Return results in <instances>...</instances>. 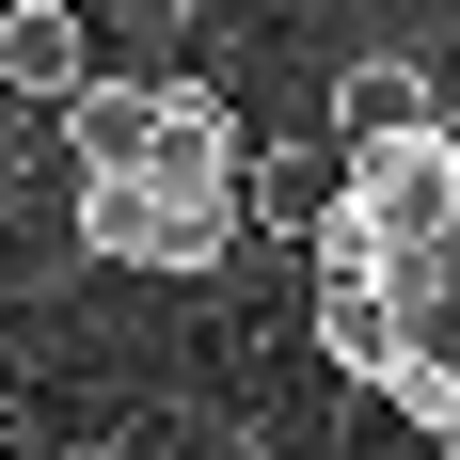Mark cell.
Wrapping results in <instances>:
<instances>
[{
    "instance_id": "6da1fadb",
    "label": "cell",
    "mask_w": 460,
    "mask_h": 460,
    "mask_svg": "<svg viewBox=\"0 0 460 460\" xmlns=\"http://www.w3.org/2000/svg\"><path fill=\"white\" fill-rule=\"evenodd\" d=\"M460 238V111L445 128H397L366 159H333V207H318V286H397Z\"/></svg>"
},
{
    "instance_id": "7a4b0ae2",
    "label": "cell",
    "mask_w": 460,
    "mask_h": 460,
    "mask_svg": "<svg viewBox=\"0 0 460 460\" xmlns=\"http://www.w3.org/2000/svg\"><path fill=\"white\" fill-rule=\"evenodd\" d=\"M238 190H175V175H64V238L95 270H143V286H207L238 254Z\"/></svg>"
},
{
    "instance_id": "3957f363",
    "label": "cell",
    "mask_w": 460,
    "mask_h": 460,
    "mask_svg": "<svg viewBox=\"0 0 460 460\" xmlns=\"http://www.w3.org/2000/svg\"><path fill=\"white\" fill-rule=\"evenodd\" d=\"M111 80L95 64V0H0V95L16 111H80Z\"/></svg>"
},
{
    "instance_id": "277c9868",
    "label": "cell",
    "mask_w": 460,
    "mask_h": 460,
    "mask_svg": "<svg viewBox=\"0 0 460 460\" xmlns=\"http://www.w3.org/2000/svg\"><path fill=\"white\" fill-rule=\"evenodd\" d=\"M397 128H445L429 64L413 48H349V64H333V159H366V143H397Z\"/></svg>"
},
{
    "instance_id": "5b68a950",
    "label": "cell",
    "mask_w": 460,
    "mask_h": 460,
    "mask_svg": "<svg viewBox=\"0 0 460 460\" xmlns=\"http://www.w3.org/2000/svg\"><path fill=\"white\" fill-rule=\"evenodd\" d=\"M48 159H64V111H16V95H0V207H16Z\"/></svg>"
},
{
    "instance_id": "8992f818",
    "label": "cell",
    "mask_w": 460,
    "mask_h": 460,
    "mask_svg": "<svg viewBox=\"0 0 460 460\" xmlns=\"http://www.w3.org/2000/svg\"><path fill=\"white\" fill-rule=\"evenodd\" d=\"M190 16H207V0H95V32H128L143 64H159V48H190Z\"/></svg>"
},
{
    "instance_id": "52a82bcc",
    "label": "cell",
    "mask_w": 460,
    "mask_h": 460,
    "mask_svg": "<svg viewBox=\"0 0 460 460\" xmlns=\"http://www.w3.org/2000/svg\"><path fill=\"white\" fill-rule=\"evenodd\" d=\"M0 460H16V413H0Z\"/></svg>"
},
{
    "instance_id": "ba28073f",
    "label": "cell",
    "mask_w": 460,
    "mask_h": 460,
    "mask_svg": "<svg viewBox=\"0 0 460 460\" xmlns=\"http://www.w3.org/2000/svg\"><path fill=\"white\" fill-rule=\"evenodd\" d=\"M445 254H460V238H445Z\"/></svg>"
}]
</instances>
